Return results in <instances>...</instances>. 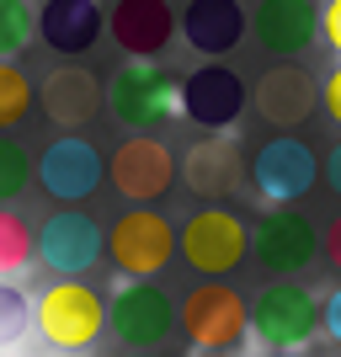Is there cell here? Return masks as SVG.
Wrapping results in <instances>:
<instances>
[{
    "label": "cell",
    "instance_id": "1",
    "mask_svg": "<svg viewBox=\"0 0 341 357\" xmlns=\"http://www.w3.org/2000/svg\"><path fill=\"white\" fill-rule=\"evenodd\" d=\"M102 96L112 123H123L128 134H155L171 118H181V86L155 59H123L102 86Z\"/></svg>",
    "mask_w": 341,
    "mask_h": 357
},
{
    "label": "cell",
    "instance_id": "2",
    "mask_svg": "<svg viewBox=\"0 0 341 357\" xmlns=\"http://www.w3.org/2000/svg\"><path fill=\"white\" fill-rule=\"evenodd\" d=\"M176 326L187 331V342L197 352H235L251 331V304L235 294L229 283H197L192 294L181 298L176 310Z\"/></svg>",
    "mask_w": 341,
    "mask_h": 357
},
{
    "label": "cell",
    "instance_id": "3",
    "mask_svg": "<svg viewBox=\"0 0 341 357\" xmlns=\"http://www.w3.org/2000/svg\"><path fill=\"white\" fill-rule=\"evenodd\" d=\"M251 331L267 352H304L320 336V298L304 283H272L251 304Z\"/></svg>",
    "mask_w": 341,
    "mask_h": 357
},
{
    "label": "cell",
    "instance_id": "4",
    "mask_svg": "<svg viewBox=\"0 0 341 357\" xmlns=\"http://www.w3.org/2000/svg\"><path fill=\"white\" fill-rule=\"evenodd\" d=\"M32 326L43 331V342L59 347V352H86L107 331V298L91 283H54L38 298Z\"/></svg>",
    "mask_w": 341,
    "mask_h": 357
},
{
    "label": "cell",
    "instance_id": "5",
    "mask_svg": "<svg viewBox=\"0 0 341 357\" xmlns=\"http://www.w3.org/2000/svg\"><path fill=\"white\" fill-rule=\"evenodd\" d=\"M176 251H181V261L192 272H203V278H229V272L245 261V251H251V229L229 208H197L192 219L176 229Z\"/></svg>",
    "mask_w": 341,
    "mask_h": 357
},
{
    "label": "cell",
    "instance_id": "6",
    "mask_svg": "<svg viewBox=\"0 0 341 357\" xmlns=\"http://www.w3.org/2000/svg\"><path fill=\"white\" fill-rule=\"evenodd\" d=\"M171 256H176V229L171 219L155 208H128L112 229H107V261L123 272V278H155V272L171 267Z\"/></svg>",
    "mask_w": 341,
    "mask_h": 357
},
{
    "label": "cell",
    "instance_id": "7",
    "mask_svg": "<svg viewBox=\"0 0 341 357\" xmlns=\"http://www.w3.org/2000/svg\"><path fill=\"white\" fill-rule=\"evenodd\" d=\"M176 176H181L176 155H171L155 134H128L112 155H107V181H112V192L128 197L134 208H149L155 197H165Z\"/></svg>",
    "mask_w": 341,
    "mask_h": 357
},
{
    "label": "cell",
    "instance_id": "8",
    "mask_svg": "<svg viewBox=\"0 0 341 357\" xmlns=\"http://www.w3.org/2000/svg\"><path fill=\"white\" fill-rule=\"evenodd\" d=\"M171 294L155 283H118V294L107 298V331L123 342V352H155V347L171 336Z\"/></svg>",
    "mask_w": 341,
    "mask_h": 357
},
{
    "label": "cell",
    "instance_id": "9",
    "mask_svg": "<svg viewBox=\"0 0 341 357\" xmlns=\"http://www.w3.org/2000/svg\"><path fill=\"white\" fill-rule=\"evenodd\" d=\"M245 102H251L245 80L219 59L197 64V70L181 80V118L197 123L203 134H229V128L245 118Z\"/></svg>",
    "mask_w": 341,
    "mask_h": 357
},
{
    "label": "cell",
    "instance_id": "10",
    "mask_svg": "<svg viewBox=\"0 0 341 357\" xmlns=\"http://www.w3.org/2000/svg\"><path fill=\"white\" fill-rule=\"evenodd\" d=\"M251 181H256V192L267 197L272 208H294L298 197L320 181V155H315L298 134H278V139H267V144L256 149Z\"/></svg>",
    "mask_w": 341,
    "mask_h": 357
},
{
    "label": "cell",
    "instance_id": "11",
    "mask_svg": "<svg viewBox=\"0 0 341 357\" xmlns=\"http://www.w3.org/2000/svg\"><path fill=\"white\" fill-rule=\"evenodd\" d=\"M251 251L272 278H298L320 256V229L298 208H267L251 229Z\"/></svg>",
    "mask_w": 341,
    "mask_h": 357
},
{
    "label": "cell",
    "instance_id": "12",
    "mask_svg": "<svg viewBox=\"0 0 341 357\" xmlns=\"http://www.w3.org/2000/svg\"><path fill=\"white\" fill-rule=\"evenodd\" d=\"M102 176H107V160L86 134H59L43 149V160H38L43 192L59 197V203H86V197L102 187Z\"/></svg>",
    "mask_w": 341,
    "mask_h": 357
},
{
    "label": "cell",
    "instance_id": "13",
    "mask_svg": "<svg viewBox=\"0 0 341 357\" xmlns=\"http://www.w3.org/2000/svg\"><path fill=\"white\" fill-rule=\"evenodd\" d=\"M38 256H43V267H54L59 278H80V272H91L107 256V235L91 213L64 208V213H54V219H43V229H38Z\"/></svg>",
    "mask_w": 341,
    "mask_h": 357
},
{
    "label": "cell",
    "instance_id": "14",
    "mask_svg": "<svg viewBox=\"0 0 341 357\" xmlns=\"http://www.w3.org/2000/svg\"><path fill=\"white\" fill-rule=\"evenodd\" d=\"M176 11L171 0H112L107 11V38L123 48V59H155L171 48Z\"/></svg>",
    "mask_w": 341,
    "mask_h": 357
},
{
    "label": "cell",
    "instance_id": "15",
    "mask_svg": "<svg viewBox=\"0 0 341 357\" xmlns=\"http://www.w3.org/2000/svg\"><path fill=\"white\" fill-rule=\"evenodd\" d=\"M320 38V6L315 0H262L256 6V43L272 59L298 64Z\"/></svg>",
    "mask_w": 341,
    "mask_h": 357
},
{
    "label": "cell",
    "instance_id": "16",
    "mask_svg": "<svg viewBox=\"0 0 341 357\" xmlns=\"http://www.w3.org/2000/svg\"><path fill=\"white\" fill-rule=\"evenodd\" d=\"M315 107H320V86L304 64H272L256 80V118H267L278 134H294L304 118H315Z\"/></svg>",
    "mask_w": 341,
    "mask_h": 357
},
{
    "label": "cell",
    "instance_id": "17",
    "mask_svg": "<svg viewBox=\"0 0 341 357\" xmlns=\"http://www.w3.org/2000/svg\"><path fill=\"white\" fill-rule=\"evenodd\" d=\"M187 48H197L203 59H224L245 43V6L240 0H187V11L176 16Z\"/></svg>",
    "mask_w": 341,
    "mask_h": 357
},
{
    "label": "cell",
    "instance_id": "18",
    "mask_svg": "<svg viewBox=\"0 0 341 357\" xmlns=\"http://www.w3.org/2000/svg\"><path fill=\"white\" fill-rule=\"evenodd\" d=\"M107 107L102 80L86 70V64H59V70L43 80V118L64 134H80L96 112Z\"/></svg>",
    "mask_w": 341,
    "mask_h": 357
},
{
    "label": "cell",
    "instance_id": "19",
    "mask_svg": "<svg viewBox=\"0 0 341 357\" xmlns=\"http://www.w3.org/2000/svg\"><path fill=\"white\" fill-rule=\"evenodd\" d=\"M181 181L197 197H229L245 181V155L229 134H203L187 155H181Z\"/></svg>",
    "mask_w": 341,
    "mask_h": 357
},
{
    "label": "cell",
    "instance_id": "20",
    "mask_svg": "<svg viewBox=\"0 0 341 357\" xmlns=\"http://www.w3.org/2000/svg\"><path fill=\"white\" fill-rule=\"evenodd\" d=\"M102 32H107V16H102L96 0H43V11H38V38H43L59 59L91 54Z\"/></svg>",
    "mask_w": 341,
    "mask_h": 357
},
{
    "label": "cell",
    "instance_id": "21",
    "mask_svg": "<svg viewBox=\"0 0 341 357\" xmlns=\"http://www.w3.org/2000/svg\"><path fill=\"white\" fill-rule=\"evenodd\" d=\"M32 256H38V229L16 208H0V283L16 278V272H27Z\"/></svg>",
    "mask_w": 341,
    "mask_h": 357
},
{
    "label": "cell",
    "instance_id": "22",
    "mask_svg": "<svg viewBox=\"0 0 341 357\" xmlns=\"http://www.w3.org/2000/svg\"><path fill=\"white\" fill-rule=\"evenodd\" d=\"M32 102H38V86L27 80V70L16 59H0V134H11L32 112Z\"/></svg>",
    "mask_w": 341,
    "mask_h": 357
},
{
    "label": "cell",
    "instance_id": "23",
    "mask_svg": "<svg viewBox=\"0 0 341 357\" xmlns=\"http://www.w3.org/2000/svg\"><path fill=\"white\" fill-rule=\"evenodd\" d=\"M32 38H38V11H32V0H0V59L27 54Z\"/></svg>",
    "mask_w": 341,
    "mask_h": 357
},
{
    "label": "cell",
    "instance_id": "24",
    "mask_svg": "<svg viewBox=\"0 0 341 357\" xmlns=\"http://www.w3.org/2000/svg\"><path fill=\"white\" fill-rule=\"evenodd\" d=\"M32 331V298L16 283H0V352H11Z\"/></svg>",
    "mask_w": 341,
    "mask_h": 357
},
{
    "label": "cell",
    "instance_id": "25",
    "mask_svg": "<svg viewBox=\"0 0 341 357\" xmlns=\"http://www.w3.org/2000/svg\"><path fill=\"white\" fill-rule=\"evenodd\" d=\"M27 181H32V155L11 134H0V208L27 192Z\"/></svg>",
    "mask_w": 341,
    "mask_h": 357
},
{
    "label": "cell",
    "instance_id": "26",
    "mask_svg": "<svg viewBox=\"0 0 341 357\" xmlns=\"http://www.w3.org/2000/svg\"><path fill=\"white\" fill-rule=\"evenodd\" d=\"M320 38H326V48L341 64V0H326V6H320Z\"/></svg>",
    "mask_w": 341,
    "mask_h": 357
},
{
    "label": "cell",
    "instance_id": "27",
    "mask_svg": "<svg viewBox=\"0 0 341 357\" xmlns=\"http://www.w3.org/2000/svg\"><path fill=\"white\" fill-rule=\"evenodd\" d=\"M320 331H326L331 342L341 347V283L326 294V304H320Z\"/></svg>",
    "mask_w": 341,
    "mask_h": 357
},
{
    "label": "cell",
    "instance_id": "28",
    "mask_svg": "<svg viewBox=\"0 0 341 357\" xmlns=\"http://www.w3.org/2000/svg\"><path fill=\"white\" fill-rule=\"evenodd\" d=\"M320 107H326V118L341 128V64L326 75V86H320Z\"/></svg>",
    "mask_w": 341,
    "mask_h": 357
},
{
    "label": "cell",
    "instance_id": "29",
    "mask_svg": "<svg viewBox=\"0 0 341 357\" xmlns=\"http://www.w3.org/2000/svg\"><path fill=\"white\" fill-rule=\"evenodd\" d=\"M320 256H326L331 267L341 272V213H336V219L326 224V229H320Z\"/></svg>",
    "mask_w": 341,
    "mask_h": 357
},
{
    "label": "cell",
    "instance_id": "30",
    "mask_svg": "<svg viewBox=\"0 0 341 357\" xmlns=\"http://www.w3.org/2000/svg\"><path fill=\"white\" fill-rule=\"evenodd\" d=\"M320 176H326V187H331V192L341 197V144H336V149L326 155V165H320Z\"/></svg>",
    "mask_w": 341,
    "mask_h": 357
},
{
    "label": "cell",
    "instance_id": "31",
    "mask_svg": "<svg viewBox=\"0 0 341 357\" xmlns=\"http://www.w3.org/2000/svg\"><path fill=\"white\" fill-rule=\"evenodd\" d=\"M267 357H304V352H267Z\"/></svg>",
    "mask_w": 341,
    "mask_h": 357
},
{
    "label": "cell",
    "instance_id": "32",
    "mask_svg": "<svg viewBox=\"0 0 341 357\" xmlns=\"http://www.w3.org/2000/svg\"><path fill=\"white\" fill-rule=\"evenodd\" d=\"M192 357H224V352H192Z\"/></svg>",
    "mask_w": 341,
    "mask_h": 357
},
{
    "label": "cell",
    "instance_id": "33",
    "mask_svg": "<svg viewBox=\"0 0 341 357\" xmlns=\"http://www.w3.org/2000/svg\"><path fill=\"white\" fill-rule=\"evenodd\" d=\"M128 357H155V352H128Z\"/></svg>",
    "mask_w": 341,
    "mask_h": 357
},
{
    "label": "cell",
    "instance_id": "34",
    "mask_svg": "<svg viewBox=\"0 0 341 357\" xmlns=\"http://www.w3.org/2000/svg\"><path fill=\"white\" fill-rule=\"evenodd\" d=\"M59 357H86V352H59Z\"/></svg>",
    "mask_w": 341,
    "mask_h": 357
},
{
    "label": "cell",
    "instance_id": "35",
    "mask_svg": "<svg viewBox=\"0 0 341 357\" xmlns=\"http://www.w3.org/2000/svg\"><path fill=\"white\" fill-rule=\"evenodd\" d=\"M0 357H11V352H0Z\"/></svg>",
    "mask_w": 341,
    "mask_h": 357
}]
</instances>
